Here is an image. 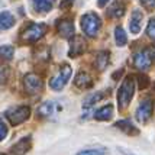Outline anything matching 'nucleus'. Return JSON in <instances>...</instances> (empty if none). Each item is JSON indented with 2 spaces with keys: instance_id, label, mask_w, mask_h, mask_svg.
I'll list each match as a JSON object with an SVG mask.
<instances>
[{
  "instance_id": "1",
  "label": "nucleus",
  "mask_w": 155,
  "mask_h": 155,
  "mask_svg": "<svg viewBox=\"0 0 155 155\" xmlns=\"http://www.w3.org/2000/svg\"><path fill=\"white\" fill-rule=\"evenodd\" d=\"M134 91H135V80L132 75H128L123 83H122L120 88L117 91V103H119V107L125 109L128 107V104L130 103L132 97H134Z\"/></svg>"
},
{
  "instance_id": "2",
  "label": "nucleus",
  "mask_w": 155,
  "mask_h": 155,
  "mask_svg": "<svg viewBox=\"0 0 155 155\" xmlns=\"http://www.w3.org/2000/svg\"><path fill=\"white\" fill-rule=\"evenodd\" d=\"M48 26L44 23H29L23 32L20 34V39L28 44H35L38 42L41 38H44V35L47 34Z\"/></svg>"
},
{
  "instance_id": "3",
  "label": "nucleus",
  "mask_w": 155,
  "mask_h": 155,
  "mask_svg": "<svg viewBox=\"0 0 155 155\" xmlns=\"http://www.w3.org/2000/svg\"><path fill=\"white\" fill-rule=\"evenodd\" d=\"M100 26H101L100 18L96 13H93V12H88V13H86L81 18V29L87 36H91V38L96 36Z\"/></svg>"
},
{
  "instance_id": "4",
  "label": "nucleus",
  "mask_w": 155,
  "mask_h": 155,
  "mask_svg": "<svg viewBox=\"0 0 155 155\" xmlns=\"http://www.w3.org/2000/svg\"><path fill=\"white\" fill-rule=\"evenodd\" d=\"M71 67L68 65V64H64L62 67L57 71V74L49 80V87L52 88V90H61V88H64V86L68 83L70 80V77H71Z\"/></svg>"
},
{
  "instance_id": "5",
  "label": "nucleus",
  "mask_w": 155,
  "mask_h": 155,
  "mask_svg": "<svg viewBox=\"0 0 155 155\" xmlns=\"http://www.w3.org/2000/svg\"><path fill=\"white\" fill-rule=\"evenodd\" d=\"M31 115V109L28 106H18V107L10 109L9 112L6 113V117L9 119V122L13 125V126H18L20 123L26 120L28 117Z\"/></svg>"
},
{
  "instance_id": "6",
  "label": "nucleus",
  "mask_w": 155,
  "mask_h": 155,
  "mask_svg": "<svg viewBox=\"0 0 155 155\" xmlns=\"http://www.w3.org/2000/svg\"><path fill=\"white\" fill-rule=\"evenodd\" d=\"M23 86H25L26 93H29V94H38L44 88V83H42L39 75H36L35 73H29V74H26L23 77Z\"/></svg>"
},
{
  "instance_id": "7",
  "label": "nucleus",
  "mask_w": 155,
  "mask_h": 155,
  "mask_svg": "<svg viewBox=\"0 0 155 155\" xmlns=\"http://www.w3.org/2000/svg\"><path fill=\"white\" fill-rule=\"evenodd\" d=\"M152 112H154V103H152V100L147 99V100L139 103V106L136 107L135 116H136V119H138V122L145 123L152 116Z\"/></svg>"
},
{
  "instance_id": "8",
  "label": "nucleus",
  "mask_w": 155,
  "mask_h": 155,
  "mask_svg": "<svg viewBox=\"0 0 155 155\" xmlns=\"http://www.w3.org/2000/svg\"><path fill=\"white\" fill-rule=\"evenodd\" d=\"M86 39L81 36V35H74L71 41H70V51H68V55L71 58H75L81 55L84 51H86Z\"/></svg>"
},
{
  "instance_id": "9",
  "label": "nucleus",
  "mask_w": 155,
  "mask_h": 155,
  "mask_svg": "<svg viewBox=\"0 0 155 155\" xmlns=\"http://www.w3.org/2000/svg\"><path fill=\"white\" fill-rule=\"evenodd\" d=\"M57 29L62 38H71L74 36V23L70 18H64L57 22Z\"/></svg>"
},
{
  "instance_id": "10",
  "label": "nucleus",
  "mask_w": 155,
  "mask_h": 155,
  "mask_svg": "<svg viewBox=\"0 0 155 155\" xmlns=\"http://www.w3.org/2000/svg\"><path fill=\"white\" fill-rule=\"evenodd\" d=\"M142 20H143V13L141 10H134L130 15V20H129V29L130 34L138 35L142 28Z\"/></svg>"
},
{
  "instance_id": "11",
  "label": "nucleus",
  "mask_w": 155,
  "mask_h": 155,
  "mask_svg": "<svg viewBox=\"0 0 155 155\" xmlns=\"http://www.w3.org/2000/svg\"><path fill=\"white\" fill-rule=\"evenodd\" d=\"M151 62H152V60L149 58V55L147 54L145 49L136 52L135 57H134V65H135L138 70H147V68H149Z\"/></svg>"
},
{
  "instance_id": "12",
  "label": "nucleus",
  "mask_w": 155,
  "mask_h": 155,
  "mask_svg": "<svg viewBox=\"0 0 155 155\" xmlns=\"http://www.w3.org/2000/svg\"><path fill=\"white\" fill-rule=\"evenodd\" d=\"M74 84L78 88H81V90H86V88H90L93 86V78H91L86 71H80L78 74L75 75Z\"/></svg>"
},
{
  "instance_id": "13",
  "label": "nucleus",
  "mask_w": 155,
  "mask_h": 155,
  "mask_svg": "<svg viewBox=\"0 0 155 155\" xmlns=\"http://www.w3.org/2000/svg\"><path fill=\"white\" fill-rule=\"evenodd\" d=\"M15 25V16L10 12H0V31H6Z\"/></svg>"
},
{
  "instance_id": "14",
  "label": "nucleus",
  "mask_w": 155,
  "mask_h": 155,
  "mask_svg": "<svg viewBox=\"0 0 155 155\" xmlns=\"http://www.w3.org/2000/svg\"><path fill=\"white\" fill-rule=\"evenodd\" d=\"M107 15L110 18H115V19H119L125 15V5L122 2H115L112 6L107 9Z\"/></svg>"
},
{
  "instance_id": "15",
  "label": "nucleus",
  "mask_w": 155,
  "mask_h": 155,
  "mask_svg": "<svg viewBox=\"0 0 155 155\" xmlns=\"http://www.w3.org/2000/svg\"><path fill=\"white\" fill-rule=\"evenodd\" d=\"M112 116H113V106L112 104L103 106L94 113L96 120H109V119H112Z\"/></svg>"
},
{
  "instance_id": "16",
  "label": "nucleus",
  "mask_w": 155,
  "mask_h": 155,
  "mask_svg": "<svg viewBox=\"0 0 155 155\" xmlns=\"http://www.w3.org/2000/svg\"><path fill=\"white\" fill-rule=\"evenodd\" d=\"M115 126L117 129L123 130V132L129 134V135H138V134H139V130L132 125V122L130 120H119V122H116L115 123Z\"/></svg>"
},
{
  "instance_id": "17",
  "label": "nucleus",
  "mask_w": 155,
  "mask_h": 155,
  "mask_svg": "<svg viewBox=\"0 0 155 155\" xmlns=\"http://www.w3.org/2000/svg\"><path fill=\"white\" fill-rule=\"evenodd\" d=\"M38 113L42 117H49L55 113V103L54 101H45L38 107Z\"/></svg>"
},
{
  "instance_id": "18",
  "label": "nucleus",
  "mask_w": 155,
  "mask_h": 155,
  "mask_svg": "<svg viewBox=\"0 0 155 155\" xmlns=\"http://www.w3.org/2000/svg\"><path fill=\"white\" fill-rule=\"evenodd\" d=\"M109 64V51H100L99 54H97V57H96V61H94V65L100 71H103L104 68L107 67Z\"/></svg>"
},
{
  "instance_id": "19",
  "label": "nucleus",
  "mask_w": 155,
  "mask_h": 155,
  "mask_svg": "<svg viewBox=\"0 0 155 155\" xmlns=\"http://www.w3.org/2000/svg\"><path fill=\"white\" fill-rule=\"evenodd\" d=\"M28 148H29V139H22L12 147L10 152L12 155H23L28 151Z\"/></svg>"
},
{
  "instance_id": "20",
  "label": "nucleus",
  "mask_w": 155,
  "mask_h": 155,
  "mask_svg": "<svg viewBox=\"0 0 155 155\" xmlns=\"http://www.w3.org/2000/svg\"><path fill=\"white\" fill-rule=\"evenodd\" d=\"M34 7L38 12H49L52 9V0H34Z\"/></svg>"
},
{
  "instance_id": "21",
  "label": "nucleus",
  "mask_w": 155,
  "mask_h": 155,
  "mask_svg": "<svg viewBox=\"0 0 155 155\" xmlns=\"http://www.w3.org/2000/svg\"><path fill=\"white\" fill-rule=\"evenodd\" d=\"M15 55V48L12 45H2L0 47V61H10Z\"/></svg>"
},
{
  "instance_id": "22",
  "label": "nucleus",
  "mask_w": 155,
  "mask_h": 155,
  "mask_svg": "<svg viewBox=\"0 0 155 155\" xmlns=\"http://www.w3.org/2000/svg\"><path fill=\"white\" fill-rule=\"evenodd\" d=\"M104 97V93H91V94H88L87 97H86V100H84V103H83V107L84 109H88L91 107L94 103H97L99 100H101Z\"/></svg>"
},
{
  "instance_id": "23",
  "label": "nucleus",
  "mask_w": 155,
  "mask_h": 155,
  "mask_svg": "<svg viewBox=\"0 0 155 155\" xmlns=\"http://www.w3.org/2000/svg\"><path fill=\"white\" fill-rule=\"evenodd\" d=\"M115 41H116V44H117V47H125V45H126L128 36H126V34H125L123 28L117 26L115 29Z\"/></svg>"
},
{
  "instance_id": "24",
  "label": "nucleus",
  "mask_w": 155,
  "mask_h": 155,
  "mask_svg": "<svg viewBox=\"0 0 155 155\" xmlns=\"http://www.w3.org/2000/svg\"><path fill=\"white\" fill-rule=\"evenodd\" d=\"M106 154H107L106 148H88L80 151L77 155H106Z\"/></svg>"
},
{
  "instance_id": "25",
  "label": "nucleus",
  "mask_w": 155,
  "mask_h": 155,
  "mask_svg": "<svg viewBox=\"0 0 155 155\" xmlns=\"http://www.w3.org/2000/svg\"><path fill=\"white\" fill-rule=\"evenodd\" d=\"M147 34H148L149 38H152L155 41V19H151L147 26Z\"/></svg>"
},
{
  "instance_id": "26",
  "label": "nucleus",
  "mask_w": 155,
  "mask_h": 155,
  "mask_svg": "<svg viewBox=\"0 0 155 155\" xmlns=\"http://www.w3.org/2000/svg\"><path fill=\"white\" fill-rule=\"evenodd\" d=\"M136 78H138V81H139V88H147L149 86V78L147 77V75L139 74Z\"/></svg>"
},
{
  "instance_id": "27",
  "label": "nucleus",
  "mask_w": 155,
  "mask_h": 155,
  "mask_svg": "<svg viewBox=\"0 0 155 155\" xmlns=\"http://www.w3.org/2000/svg\"><path fill=\"white\" fill-rule=\"evenodd\" d=\"M141 5L147 10H154L155 9V0H141Z\"/></svg>"
},
{
  "instance_id": "28",
  "label": "nucleus",
  "mask_w": 155,
  "mask_h": 155,
  "mask_svg": "<svg viewBox=\"0 0 155 155\" xmlns=\"http://www.w3.org/2000/svg\"><path fill=\"white\" fill-rule=\"evenodd\" d=\"M7 135V126L3 123V122H0V141H3Z\"/></svg>"
},
{
  "instance_id": "29",
  "label": "nucleus",
  "mask_w": 155,
  "mask_h": 155,
  "mask_svg": "<svg viewBox=\"0 0 155 155\" xmlns=\"http://www.w3.org/2000/svg\"><path fill=\"white\" fill-rule=\"evenodd\" d=\"M145 51H147V54L149 55V58H151V60H155V45H152V47H148L147 49H145Z\"/></svg>"
},
{
  "instance_id": "30",
  "label": "nucleus",
  "mask_w": 155,
  "mask_h": 155,
  "mask_svg": "<svg viewBox=\"0 0 155 155\" xmlns=\"http://www.w3.org/2000/svg\"><path fill=\"white\" fill-rule=\"evenodd\" d=\"M73 3H74V0H62V2H61V5H60V7L61 9H67V7H70Z\"/></svg>"
},
{
  "instance_id": "31",
  "label": "nucleus",
  "mask_w": 155,
  "mask_h": 155,
  "mask_svg": "<svg viewBox=\"0 0 155 155\" xmlns=\"http://www.w3.org/2000/svg\"><path fill=\"white\" fill-rule=\"evenodd\" d=\"M107 2L109 0H99L97 3H99V6L100 7H103V6H106V5H107Z\"/></svg>"
},
{
  "instance_id": "32",
  "label": "nucleus",
  "mask_w": 155,
  "mask_h": 155,
  "mask_svg": "<svg viewBox=\"0 0 155 155\" xmlns=\"http://www.w3.org/2000/svg\"><path fill=\"white\" fill-rule=\"evenodd\" d=\"M0 155H3V154H0Z\"/></svg>"
}]
</instances>
